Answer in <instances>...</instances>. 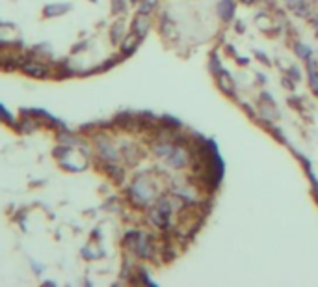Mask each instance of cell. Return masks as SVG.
<instances>
[{
  "mask_svg": "<svg viewBox=\"0 0 318 287\" xmlns=\"http://www.w3.org/2000/svg\"><path fill=\"white\" fill-rule=\"evenodd\" d=\"M64 11H67V6H62V8H54V6H49V8H45V15L52 17L54 13H56V15H60V13H64Z\"/></svg>",
  "mask_w": 318,
  "mask_h": 287,
  "instance_id": "7a4b0ae2",
  "label": "cell"
},
{
  "mask_svg": "<svg viewBox=\"0 0 318 287\" xmlns=\"http://www.w3.org/2000/svg\"><path fill=\"white\" fill-rule=\"evenodd\" d=\"M21 69L22 73H26L28 76H34V79H47L50 73L49 65L39 60H24L21 62Z\"/></svg>",
  "mask_w": 318,
  "mask_h": 287,
  "instance_id": "6da1fadb",
  "label": "cell"
}]
</instances>
